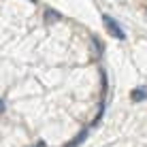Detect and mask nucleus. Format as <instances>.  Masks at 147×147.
Here are the masks:
<instances>
[{
  "instance_id": "39448f33",
  "label": "nucleus",
  "mask_w": 147,
  "mask_h": 147,
  "mask_svg": "<svg viewBox=\"0 0 147 147\" xmlns=\"http://www.w3.org/2000/svg\"><path fill=\"white\" fill-rule=\"evenodd\" d=\"M0 113H4V100L0 98Z\"/></svg>"
},
{
  "instance_id": "f03ea898",
  "label": "nucleus",
  "mask_w": 147,
  "mask_h": 147,
  "mask_svg": "<svg viewBox=\"0 0 147 147\" xmlns=\"http://www.w3.org/2000/svg\"><path fill=\"white\" fill-rule=\"evenodd\" d=\"M130 98L134 100V102H141V100L147 98V88H134L132 92H130Z\"/></svg>"
},
{
  "instance_id": "423d86ee",
  "label": "nucleus",
  "mask_w": 147,
  "mask_h": 147,
  "mask_svg": "<svg viewBox=\"0 0 147 147\" xmlns=\"http://www.w3.org/2000/svg\"><path fill=\"white\" fill-rule=\"evenodd\" d=\"M34 147H47V145H45V143H43V141H38V143H36V145H34Z\"/></svg>"
},
{
  "instance_id": "20e7f679",
  "label": "nucleus",
  "mask_w": 147,
  "mask_h": 147,
  "mask_svg": "<svg viewBox=\"0 0 147 147\" xmlns=\"http://www.w3.org/2000/svg\"><path fill=\"white\" fill-rule=\"evenodd\" d=\"M51 19V22H55V19H60V13L58 11H47V22Z\"/></svg>"
},
{
  "instance_id": "7ed1b4c3",
  "label": "nucleus",
  "mask_w": 147,
  "mask_h": 147,
  "mask_svg": "<svg viewBox=\"0 0 147 147\" xmlns=\"http://www.w3.org/2000/svg\"><path fill=\"white\" fill-rule=\"evenodd\" d=\"M85 136H88V130H83V132H79L77 136H75V141H70L68 145H64V147H77L81 141H85Z\"/></svg>"
},
{
  "instance_id": "0eeeda50",
  "label": "nucleus",
  "mask_w": 147,
  "mask_h": 147,
  "mask_svg": "<svg viewBox=\"0 0 147 147\" xmlns=\"http://www.w3.org/2000/svg\"><path fill=\"white\" fill-rule=\"evenodd\" d=\"M28 2H36V0H28Z\"/></svg>"
},
{
  "instance_id": "f257e3e1",
  "label": "nucleus",
  "mask_w": 147,
  "mask_h": 147,
  "mask_svg": "<svg viewBox=\"0 0 147 147\" xmlns=\"http://www.w3.org/2000/svg\"><path fill=\"white\" fill-rule=\"evenodd\" d=\"M102 24H105V28H107V32L111 34V36H115V38H119V40L126 38V32L121 30V26L115 22L113 17H111V15H107V13L102 15Z\"/></svg>"
}]
</instances>
